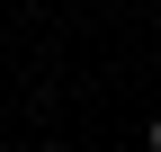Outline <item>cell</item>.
<instances>
[{"label": "cell", "mask_w": 161, "mask_h": 152, "mask_svg": "<svg viewBox=\"0 0 161 152\" xmlns=\"http://www.w3.org/2000/svg\"><path fill=\"white\" fill-rule=\"evenodd\" d=\"M143 143H152V152H161V117H152V125H143Z\"/></svg>", "instance_id": "obj_1"}]
</instances>
